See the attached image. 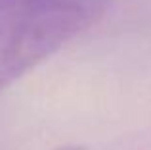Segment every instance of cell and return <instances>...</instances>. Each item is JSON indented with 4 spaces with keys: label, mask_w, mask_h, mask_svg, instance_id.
Here are the masks:
<instances>
[{
    "label": "cell",
    "mask_w": 151,
    "mask_h": 150,
    "mask_svg": "<svg viewBox=\"0 0 151 150\" xmlns=\"http://www.w3.org/2000/svg\"><path fill=\"white\" fill-rule=\"evenodd\" d=\"M111 0H0V89L58 52Z\"/></svg>",
    "instance_id": "6da1fadb"
}]
</instances>
